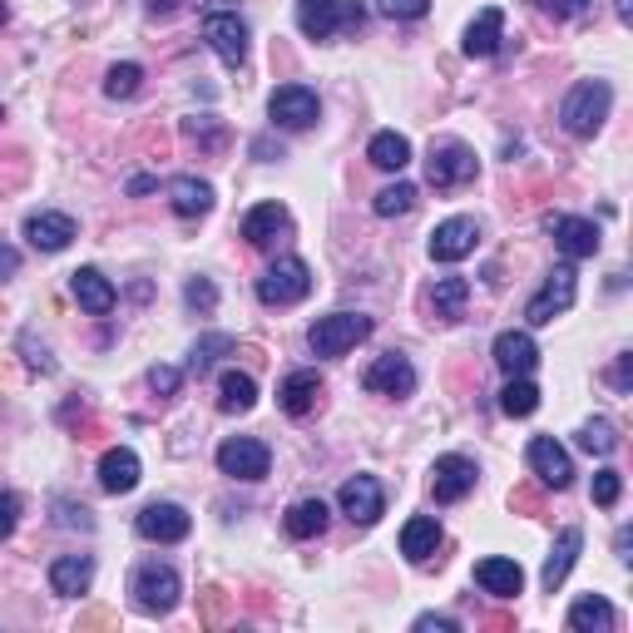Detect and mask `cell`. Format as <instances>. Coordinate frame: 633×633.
Listing matches in <instances>:
<instances>
[{
  "label": "cell",
  "instance_id": "7402d4cb",
  "mask_svg": "<svg viewBox=\"0 0 633 633\" xmlns=\"http://www.w3.org/2000/svg\"><path fill=\"white\" fill-rule=\"evenodd\" d=\"M500 40H505V10L485 6L481 16L465 26V55H471V60H491L500 50Z\"/></svg>",
  "mask_w": 633,
  "mask_h": 633
},
{
  "label": "cell",
  "instance_id": "83f0119b",
  "mask_svg": "<svg viewBox=\"0 0 633 633\" xmlns=\"http://www.w3.org/2000/svg\"><path fill=\"white\" fill-rule=\"evenodd\" d=\"M169 208L179 218H204L214 208V188L194 174H179V179H169Z\"/></svg>",
  "mask_w": 633,
  "mask_h": 633
},
{
  "label": "cell",
  "instance_id": "91938a15",
  "mask_svg": "<svg viewBox=\"0 0 633 633\" xmlns=\"http://www.w3.org/2000/svg\"><path fill=\"white\" fill-rule=\"evenodd\" d=\"M6 20H10V10H6V0H0V26H6Z\"/></svg>",
  "mask_w": 633,
  "mask_h": 633
},
{
  "label": "cell",
  "instance_id": "11a10c76",
  "mask_svg": "<svg viewBox=\"0 0 633 633\" xmlns=\"http://www.w3.org/2000/svg\"><path fill=\"white\" fill-rule=\"evenodd\" d=\"M184 0H149V16H174Z\"/></svg>",
  "mask_w": 633,
  "mask_h": 633
},
{
  "label": "cell",
  "instance_id": "7bdbcfd3",
  "mask_svg": "<svg viewBox=\"0 0 633 633\" xmlns=\"http://www.w3.org/2000/svg\"><path fill=\"white\" fill-rule=\"evenodd\" d=\"M376 10L392 20H421L431 10V0H376Z\"/></svg>",
  "mask_w": 633,
  "mask_h": 633
},
{
  "label": "cell",
  "instance_id": "f1b7e54d",
  "mask_svg": "<svg viewBox=\"0 0 633 633\" xmlns=\"http://www.w3.org/2000/svg\"><path fill=\"white\" fill-rule=\"evenodd\" d=\"M441 550V525L431 515H416V520H406V530H402V554L411 564H431V554Z\"/></svg>",
  "mask_w": 633,
  "mask_h": 633
},
{
  "label": "cell",
  "instance_id": "e0dca14e",
  "mask_svg": "<svg viewBox=\"0 0 633 633\" xmlns=\"http://www.w3.org/2000/svg\"><path fill=\"white\" fill-rule=\"evenodd\" d=\"M475 243H481V224L475 218H446L436 233H431V258L436 263H461L475 253Z\"/></svg>",
  "mask_w": 633,
  "mask_h": 633
},
{
  "label": "cell",
  "instance_id": "f6af8a7d",
  "mask_svg": "<svg viewBox=\"0 0 633 633\" xmlns=\"http://www.w3.org/2000/svg\"><path fill=\"white\" fill-rule=\"evenodd\" d=\"M179 382H184V376H179V366H154V372H149L154 396H174V392H179Z\"/></svg>",
  "mask_w": 633,
  "mask_h": 633
},
{
  "label": "cell",
  "instance_id": "b9f144b4",
  "mask_svg": "<svg viewBox=\"0 0 633 633\" xmlns=\"http://www.w3.org/2000/svg\"><path fill=\"white\" fill-rule=\"evenodd\" d=\"M619 495H624V475L619 471H599L594 475V505H619Z\"/></svg>",
  "mask_w": 633,
  "mask_h": 633
},
{
  "label": "cell",
  "instance_id": "60d3db41",
  "mask_svg": "<svg viewBox=\"0 0 633 633\" xmlns=\"http://www.w3.org/2000/svg\"><path fill=\"white\" fill-rule=\"evenodd\" d=\"M184 303L194 307V313H214V307H218V287L208 283V277H194V283L184 287Z\"/></svg>",
  "mask_w": 633,
  "mask_h": 633
},
{
  "label": "cell",
  "instance_id": "603a6c76",
  "mask_svg": "<svg viewBox=\"0 0 633 633\" xmlns=\"http://www.w3.org/2000/svg\"><path fill=\"white\" fill-rule=\"evenodd\" d=\"M90 584H95V560L90 554H60V560L50 564V589L60 599H80Z\"/></svg>",
  "mask_w": 633,
  "mask_h": 633
},
{
  "label": "cell",
  "instance_id": "f5cc1de1",
  "mask_svg": "<svg viewBox=\"0 0 633 633\" xmlns=\"http://www.w3.org/2000/svg\"><path fill=\"white\" fill-rule=\"evenodd\" d=\"M609 382H614V392H619V396H629V386H633V357H629V352L614 362V372H609Z\"/></svg>",
  "mask_w": 633,
  "mask_h": 633
},
{
  "label": "cell",
  "instance_id": "f907efd6",
  "mask_svg": "<svg viewBox=\"0 0 633 633\" xmlns=\"http://www.w3.org/2000/svg\"><path fill=\"white\" fill-rule=\"evenodd\" d=\"M510 510H525V515H540L544 510V495L535 485H520V491H510Z\"/></svg>",
  "mask_w": 633,
  "mask_h": 633
},
{
  "label": "cell",
  "instance_id": "7c38bea8",
  "mask_svg": "<svg viewBox=\"0 0 633 633\" xmlns=\"http://www.w3.org/2000/svg\"><path fill=\"white\" fill-rule=\"evenodd\" d=\"M337 505H342V515H347L352 525H376L382 510H386V491H382L376 475H352V481L342 485Z\"/></svg>",
  "mask_w": 633,
  "mask_h": 633
},
{
  "label": "cell",
  "instance_id": "4fadbf2b",
  "mask_svg": "<svg viewBox=\"0 0 633 633\" xmlns=\"http://www.w3.org/2000/svg\"><path fill=\"white\" fill-rule=\"evenodd\" d=\"M362 386L366 392H376V396H411L416 392V366H411L402 352H386V357H376L372 366H366V376H362Z\"/></svg>",
  "mask_w": 633,
  "mask_h": 633
},
{
  "label": "cell",
  "instance_id": "7a4b0ae2",
  "mask_svg": "<svg viewBox=\"0 0 633 633\" xmlns=\"http://www.w3.org/2000/svg\"><path fill=\"white\" fill-rule=\"evenodd\" d=\"M366 10L357 0H297V30L307 40H332L337 30H362Z\"/></svg>",
  "mask_w": 633,
  "mask_h": 633
},
{
  "label": "cell",
  "instance_id": "9f6ffc18",
  "mask_svg": "<svg viewBox=\"0 0 633 633\" xmlns=\"http://www.w3.org/2000/svg\"><path fill=\"white\" fill-rule=\"evenodd\" d=\"M105 624H109L105 609H95V614H85V619H80V629H105Z\"/></svg>",
  "mask_w": 633,
  "mask_h": 633
},
{
  "label": "cell",
  "instance_id": "d6986e66",
  "mask_svg": "<svg viewBox=\"0 0 633 633\" xmlns=\"http://www.w3.org/2000/svg\"><path fill=\"white\" fill-rule=\"evenodd\" d=\"M322 372H313V366H303V372H287L283 386H277V402H283L287 416H307V411H317L322 402Z\"/></svg>",
  "mask_w": 633,
  "mask_h": 633
},
{
  "label": "cell",
  "instance_id": "8992f818",
  "mask_svg": "<svg viewBox=\"0 0 633 633\" xmlns=\"http://www.w3.org/2000/svg\"><path fill=\"white\" fill-rule=\"evenodd\" d=\"M204 40L218 50L228 70H243L248 60V20L238 10H204Z\"/></svg>",
  "mask_w": 633,
  "mask_h": 633
},
{
  "label": "cell",
  "instance_id": "2e32d148",
  "mask_svg": "<svg viewBox=\"0 0 633 633\" xmlns=\"http://www.w3.org/2000/svg\"><path fill=\"white\" fill-rule=\"evenodd\" d=\"M544 233H550L554 243H560V253L570 263L580 258H594L599 253V228L589 224V218H570V214H550L544 218Z\"/></svg>",
  "mask_w": 633,
  "mask_h": 633
},
{
  "label": "cell",
  "instance_id": "836d02e7",
  "mask_svg": "<svg viewBox=\"0 0 633 633\" xmlns=\"http://www.w3.org/2000/svg\"><path fill=\"white\" fill-rule=\"evenodd\" d=\"M465 303H471V283L465 277H441L436 293H431V307H436L441 322H455L465 313Z\"/></svg>",
  "mask_w": 633,
  "mask_h": 633
},
{
  "label": "cell",
  "instance_id": "e575fe53",
  "mask_svg": "<svg viewBox=\"0 0 633 633\" xmlns=\"http://www.w3.org/2000/svg\"><path fill=\"white\" fill-rule=\"evenodd\" d=\"M500 411L505 416H535L540 411V386L530 376H510V386L500 392Z\"/></svg>",
  "mask_w": 633,
  "mask_h": 633
},
{
  "label": "cell",
  "instance_id": "5b68a950",
  "mask_svg": "<svg viewBox=\"0 0 633 633\" xmlns=\"http://www.w3.org/2000/svg\"><path fill=\"white\" fill-rule=\"evenodd\" d=\"M313 293V268L303 258H277L268 273L258 277V303L263 307H293Z\"/></svg>",
  "mask_w": 633,
  "mask_h": 633
},
{
  "label": "cell",
  "instance_id": "94428289",
  "mask_svg": "<svg viewBox=\"0 0 633 633\" xmlns=\"http://www.w3.org/2000/svg\"><path fill=\"white\" fill-rule=\"evenodd\" d=\"M0 119H6V109H0Z\"/></svg>",
  "mask_w": 633,
  "mask_h": 633
},
{
  "label": "cell",
  "instance_id": "5bb4252c",
  "mask_svg": "<svg viewBox=\"0 0 633 633\" xmlns=\"http://www.w3.org/2000/svg\"><path fill=\"white\" fill-rule=\"evenodd\" d=\"M317 109L322 105L307 85H283V90H273V99H268V115H273L277 129H313Z\"/></svg>",
  "mask_w": 633,
  "mask_h": 633
},
{
  "label": "cell",
  "instance_id": "4316f807",
  "mask_svg": "<svg viewBox=\"0 0 633 633\" xmlns=\"http://www.w3.org/2000/svg\"><path fill=\"white\" fill-rule=\"evenodd\" d=\"M475 584L495 599H515L520 589H525V570H520L515 560H481L475 564Z\"/></svg>",
  "mask_w": 633,
  "mask_h": 633
},
{
  "label": "cell",
  "instance_id": "1f68e13d",
  "mask_svg": "<svg viewBox=\"0 0 633 633\" xmlns=\"http://www.w3.org/2000/svg\"><path fill=\"white\" fill-rule=\"evenodd\" d=\"M218 406H224L228 416L253 411L258 406V382H253L248 372H224V382H218Z\"/></svg>",
  "mask_w": 633,
  "mask_h": 633
},
{
  "label": "cell",
  "instance_id": "8fae6325",
  "mask_svg": "<svg viewBox=\"0 0 633 633\" xmlns=\"http://www.w3.org/2000/svg\"><path fill=\"white\" fill-rule=\"evenodd\" d=\"M475 481H481V471H475L471 455H441V461L431 465V495H436L441 505L465 500L475 491Z\"/></svg>",
  "mask_w": 633,
  "mask_h": 633
},
{
  "label": "cell",
  "instance_id": "f35d334b",
  "mask_svg": "<svg viewBox=\"0 0 633 633\" xmlns=\"http://www.w3.org/2000/svg\"><path fill=\"white\" fill-rule=\"evenodd\" d=\"M372 208H376V218L411 214V208H416V188H411V184H392V188H382V194L372 198Z\"/></svg>",
  "mask_w": 633,
  "mask_h": 633
},
{
  "label": "cell",
  "instance_id": "44dd1931",
  "mask_svg": "<svg viewBox=\"0 0 633 633\" xmlns=\"http://www.w3.org/2000/svg\"><path fill=\"white\" fill-rule=\"evenodd\" d=\"M495 366L505 376H530L540 366V347L530 332H500L495 337Z\"/></svg>",
  "mask_w": 633,
  "mask_h": 633
},
{
  "label": "cell",
  "instance_id": "bcb514c9",
  "mask_svg": "<svg viewBox=\"0 0 633 633\" xmlns=\"http://www.w3.org/2000/svg\"><path fill=\"white\" fill-rule=\"evenodd\" d=\"M16 525H20V500L10 491H0V540L16 535Z\"/></svg>",
  "mask_w": 633,
  "mask_h": 633
},
{
  "label": "cell",
  "instance_id": "484cf974",
  "mask_svg": "<svg viewBox=\"0 0 633 633\" xmlns=\"http://www.w3.org/2000/svg\"><path fill=\"white\" fill-rule=\"evenodd\" d=\"M580 550H584V535H580V530H574V525L560 530V540H554L550 560H544V574H540L550 594H554V589H560L564 580H570V570H574V560H580Z\"/></svg>",
  "mask_w": 633,
  "mask_h": 633
},
{
  "label": "cell",
  "instance_id": "d590c367",
  "mask_svg": "<svg viewBox=\"0 0 633 633\" xmlns=\"http://www.w3.org/2000/svg\"><path fill=\"white\" fill-rule=\"evenodd\" d=\"M574 441H580V451H589V455H614L619 451V431H614V421H604V416L584 421Z\"/></svg>",
  "mask_w": 633,
  "mask_h": 633
},
{
  "label": "cell",
  "instance_id": "74e56055",
  "mask_svg": "<svg viewBox=\"0 0 633 633\" xmlns=\"http://www.w3.org/2000/svg\"><path fill=\"white\" fill-rule=\"evenodd\" d=\"M184 139L198 144V149H208V154H218L228 135H224V125H218L214 115H198V119H184Z\"/></svg>",
  "mask_w": 633,
  "mask_h": 633
},
{
  "label": "cell",
  "instance_id": "c3c4849f",
  "mask_svg": "<svg viewBox=\"0 0 633 633\" xmlns=\"http://www.w3.org/2000/svg\"><path fill=\"white\" fill-rule=\"evenodd\" d=\"M20 352H26V362H30V372H55V362H50V352H46V347H36V332H26V337H20Z\"/></svg>",
  "mask_w": 633,
  "mask_h": 633
},
{
  "label": "cell",
  "instance_id": "277c9868",
  "mask_svg": "<svg viewBox=\"0 0 633 633\" xmlns=\"http://www.w3.org/2000/svg\"><path fill=\"white\" fill-rule=\"evenodd\" d=\"M366 337H372V317H362V313H332V317H317L313 322V332H307V347H313V357H342V352H352Z\"/></svg>",
  "mask_w": 633,
  "mask_h": 633
},
{
  "label": "cell",
  "instance_id": "6f0895ef",
  "mask_svg": "<svg viewBox=\"0 0 633 633\" xmlns=\"http://www.w3.org/2000/svg\"><path fill=\"white\" fill-rule=\"evenodd\" d=\"M149 188H159V179H129V194H149Z\"/></svg>",
  "mask_w": 633,
  "mask_h": 633
},
{
  "label": "cell",
  "instance_id": "8d00e7d4",
  "mask_svg": "<svg viewBox=\"0 0 633 633\" xmlns=\"http://www.w3.org/2000/svg\"><path fill=\"white\" fill-rule=\"evenodd\" d=\"M233 347H238L233 337H224V332H208V337H198V342H194V352H188V372L204 376L208 366L224 357V352H233Z\"/></svg>",
  "mask_w": 633,
  "mask_h": 633
},
{
  "label": "cell",
  "instance_id": "ac0fdd59",
  "mask_svg": "<svg viewBox=\"0 0 633 633\" xmlns=\"http://www.w3.org/2000/svg\"><path fill=\"white\" fill-rule=\"evenodd\" d=\"M70 293H75V303H80L90 317H109V313H115V303H119L115 283H109L99 268H75L70 273Z\"/></svg>",
  "mask_w": 633,
  "mask_h": 633
},
{
  "label": "cell",
  "instance_id": "30bf717a",
  "mask_svg": "<svg viewBox=\"0 0 633 633\" xmlns=\"http://www.w3.org/2000/svg\"><path fill=\"white\" fill-rule=\"evenodd\" d=\"M268 465H273V455L263 441H253V436H233L218 446V471L233 475V481H263L268 475Z\"/></svg>",
  "mask_w": 633,
  "mask_h": 633
},
{
  "label": "cell",
  "instance_id": "6da1fadb",
  "mask_svg": "<svg viewBox=\"0 0 633 633\" xmlns=\"http://www.w3.org/2000/svg\"><path fill=\"white\" fill-rule=\"evenodd\" d=\"M609 105H614V90L604 80H580L560 105V125L570 129L574 139H594L609 119Z\"/></svg>",
  "mask_w": 633,
  "mask_h": 633
},
{
  "label": "cell",
  "instance_id": "d6a6232c",
  "mask_svg": "<svg viewBox=\"0 0 633 633\" xmlns=\"http://www.w3.org/2000/svg\"><path fill=\"white\" fill-rule=\"evenodd\" d=\"M327 515H332V510L322 505V500H297V505L287 510L283 525H287V535H293V540H317L322 530H327Z\"/></svg>",
  "mask_w": 633,
  "mask_h": 633
},
{
  "label": "cell",
  "instance_id": "816d5d0a",
  "mask_svg": "<svg viewBox=\"0 0 633 633\" xmlns=\"http://www.w3.org/2000/svg\"><path fill=\"white\" fill-rule=\"evenodd\" d=\"M461 633V619H451V614H421L416 619V633Z\"/></svg>",
  "mask_w": 633,
  "mask_h": 633
},
{
  "label": "cell",
  "instance_id": "f546056e",
  "mask_svg": "<svg viewBox=\"0 0 633 633\" xmlns=\"http://www.w3.org/2000/svg\"><path fill=\"white\" fill-rule=\"evenodd\" d=\"M366 159L386 174H402L411 164V144H406V135H396V129H382V135H372V144H366Z\"/></svg>",
  "mask_w": 633,
  "mask_h": 633
},
{
  "label": "cell",
  "instance_id": "d4e9b609",
  "mask_svg": "<svg viewBox=\"0 0 633 633\" xmlns=\"http://www.w3.org/2000/svg\"><path fill=\"white\" fill-rule=\"evenodd\" d=\"M99 485H105L109 495H129L139 485V455L129 446L105 451V461H99Z\"/></svg>",
  "mask_w": 633,
  "mask_h": 633
},
{
  "label": "cell",
  "instance_id": "3957f363",
  "mask_svg": "<svg viewBox=\"0 0 633 633\" xmlns=\"http://www.w3.org/2000/svg\"><path fill=\"white\" fill-rule=\"evenodd\" d=\"M129 594H135V604L144 609V614H154V619L174 614V604H179V594H184L179 570H174V564H159V560L139 564L135 580H129Z\"/></svg>",
  "mask_w": 633,
  "mask_h": 633
},
{
  "label": "cell",
  "instance_id": "7dc6e473",
  "mask_svg": "<svg viewBox=\"0 0 633 633\" xmlns=\"http://www.w3.org/2000/svg\"><path fill=\"white\" fill-rule=\"evenodd\" d=\"M55 510H60V525H70V530H95V520H90V510H85V505L55 500Z\"/></svg>",
  "mask_w": 633,
  "mask_h": 633
},
{
  "label": "cell",
  "instance_id": "db71d44e",
  "mask_svg": "<svg viewBox=\"0 0 633 633\" xmlns=\"http://www.w3.org/2000/svg\"><path fill=\"white\" fill-rule=\"evenodd\" d=\"M16 273H20V253L0 243V283H10V277H16Z\"/></svg>",
  "mask_w": 633,
  "mask_h": 633
},
{
  "label": "cell",
  "instance_id": "ee69618b",
  "mask_svg": "<svg viewBox=\"0 0 633 633\" xmlns=\"http://www.w3.org/2000/svg\"><path fill=\"white\" fill-rule=\"evenodd\" d=\"M535 10L550 20H580L589 10V0H535Z\"/></svg>",
  "mask_w": 633,
  "mask_h": 633
},
{
  "label": "cell",
  "instance_id": "52a82bcc",
  "mask_svg": "<svg viewBox=\"0 0 633 633\" xmlns=\"http://www.w3.org/2000/svg\"><path fill=\"white\" fill-rule=\"evenodd\" d=\"M475 174H481V159H475V149H465L461 139L436 144L431 159H426V184L431 188H461V184H471Z\"/></svg>",
  "mask_w": 633,
  "mask_h": 633
},
{
  "label": "cell",
  "instance_id": "ab89813d",
  "mask_svg": "<svg viewBox=\"0 0 633 633\" xmlns=\"http://www.w3.org/2000/svg\"><path fill=\"white\" fill-rule=\"evenodd\" d=\"M139 85H144V70H139V65H129V60L115 65V70L105 75V95L109 99H135Z\"/></svg>",
  "mask_w": 633,
  "mask_h": 633
},
{
  "label": "cell",
  "instance_id": "4dcf8cb0",
  "mask_svg": "<svg viewBox=\"0 0 633 633\" xmlns=\"http://www.w3.org/2000/svg\"><path fill=\"white\" fill-rule=\"evenodd\" d=\"M570 629H574V633H609V629H614V609H609V599H604V594L574 599Z\"/></svg>",
  "mask_w": 633,
  "mask_h": 633
},
{
  "label": "cell",
  "instance_id": "cb8c5ba5",
  "mask_svg": "<svg viewBox=\"0 0 633 633\" xmlns=\"http://www.w3.org/2000/svg\"><path fill=\"white\" fill-rule=\"evenodd\" d=\"M293 228V214H287L283 204H258V208H248V218H243V238L253 243V248H268L273 238H283V233Z\"/></svg>",
  "mask_w": 633,
  "mask_h": 633
},
{
  "label": "cell",
  "instance_id": "ffe728a7",
  "mask_svg": "<svg viewBox=\"0 0 633 633\" xmlns=\"http://www.w3.org/2000/svg\"><path fill=\"white\" fill-rule=\"evenodd\" d=\"M26 238L36 253H65L75 243V218L70 214H30L26 218Z\"/></svg>",
  "mask_w": 633,
  "mask_h": 633
},
{
  "label": "cell",
  "instance_id": "680465c9",
  "mask_svg": "<svg viewBox=\"0 0 633 633\" xmlns=\"http://www.w3.org/2000/svg\"><path fill=\"white\" fill-rule=\"evenodd\" d=\"M619 20H624V26L633 20V0H619Z\"/></svg>",
  "mask_w": 633,
  "mask_h": 633
},
{
  "label": "cell",
  "instance_id": "ba28073f",
  "mask_svg": "<svg viewBox=\"0 0 633 633\" xmlns=\"http://www.w3.org/2000/svg\"><path fill=\"white\" fill-rule=\"evenodd\" d=\"M574 293H580V283H574V268L570 263H560L550 277H544V287L535 297H530V307H525V317H530V327H550L560 313H570L574 307Z\"/></svg>",
  "mask_w": 633,
  "mask_h": 633
},
{
  "label": "cell",
  "instance_id": "9c48e42d",
  "mask_svg": "<svg viewBox=\"0 0 633 633\" xmlns=\"http://www.w3.org/2000/svg\"><path fill=\"white\" fill-rule=\"evenodd\" d=\"M135 530H139V540H149V544H179V540H188L194 520H188V510L174 505V500H154V505L139 510Z\"/></svg>",
  "mask_w": 633,
  "mask_h": 633
},
{
  "label": "cell",
  "instance_id": "681fc988",
  "mask_svg": "<svg viewBox=\"0 0 633 633\" xmlns=\"http://www.w3.org/2000/svg\"><path fill=\"white\" fill-rule=\"evenodd\" d=\"M228 614V594L224 589H204V624H224Z\"/></svg>",
  "mask_w": 633,
  "mask_h": 633
},
{
  "label": "cell",
  "instance_id": "9a60e30c",
  "mask_svg": "<svg viewBox=\"0 0 633 633\" xmlns=\"http://www.w3.org/2000/svg\"><path fill=\"white\" fill-rule=\"evenodd\" d=\"M530 471L544 491H570L574 481V465H570V451L560 446L554 436H535L530 441Z\"/></svg>",
  "mask_w": 633,
  "mask_h": 633
}]
</instances>
